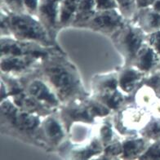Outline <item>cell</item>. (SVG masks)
<instances>
[{
  "instance_id": "cell-1",
  "label": "cell",
  "mask_w": 160,
  "mask_h": 160,
  "mask_svg": "<svg viewBox=\"0 0 160 160\" xmlns=\"http://www.w3.org/2000/svg\"><path fill=\"white\" fill-rule=\"evenodd\" d=\"M34 74L51 87L62 105L91 96L84 87L78 68L65 52L44 57Z\"/></svg>"
},
{
  "instance_id": "cell-2",
  "label": "cell",
  "mask_w": 160,
  "mask_h": 160,
  "mask_svg": "<svg viewBox=\"0 0 160 160\" xmlns=\"http://www.w3.org/2000/svg\"><path fill=\"white\" fill-rule=\"evenodd\" d=\"M43 117L21 110L11 98L0 101V131L37 146V132Z\"/></svg>"
},
{
  "instance_id": "cell-3",
  "label": "cell",
  "mask_w": 160,
  "mask_h": 160,
  "mask_svg": "<svg viewBox=\"0 0 160 160\" xmlns=\"http://www.w3.org/2000/svg\"><path fill=\"white\" fill-rule=\"evenodd\" d=\"M58 113L67 131L74 122L97 125L103 118L113 115L109 108L92 95L62 105Z\"/></svg>"
},
{
  "instance_id": "cell-4",
  "label": "cell",
  "mask_w": 160,
  "mask_h": 160,
  "mask_svg": "<svg viewBox=\"0 0 160 160\" xmlns=\"http://www.w3.org/2000/svg\"><path fill=\"white\" fill-rule=\"evenodd\" d=\"M7 12L12 37L19 40L37 42L49 48H61L57 42L52 38L37 17L26 12L14 13L8 11Z\"/></svg>"
},
{
  "instance_id": "cell-5",
  "label": "cell",
  "mask_w": 160,
  "mask_h": 160,
  "mask_svg": "<svg viewBox=\"0 0 160 160\" xmlns=\"http://www.w3.org/2000/svg\"><path fill=\"white\" fill-rule=\"evenodd\" d=\"M147 34L132 21H128L110 37L114 48L124 60L125 65H132L137 52L146 42Z\"/></svg>"
},
{
  "instance_id": "cell-6",
  "label": "cell",
  "mask_w": 160,
  "mask_h": 160,
  "mask_svg": "<svg viewBox=\"0 0 160 160\" xmlns=\"http://www.w3.org/2000/svg\"><path fill=\"white\" fill-rule=\"evenodd\" d=\"M37 147L51 153H57L60 148L69 139L58 110L42 118L37 132Z\"/></svg>"
},
{
  "instance_id": "cell-7",
  "label": "cell",
  "mask_w": 160,
  "mask_h": 160,
  "mask_svg": "<svg viewBox=\"0 0 160 160\" xmlns=\"http://www.w3.org/2000/svg\"><path fill=\"white\" fill-rule=\"evenodd\" d=\"M152 116L145 108L130 102L113 114L115 130L122 137L140 135V132Z\"/></svg>"
},
{
  "instance_id": "cell-8",
  "label": "cell",
  "mask_w": 160,
  "mask_h": 160,
  "mask_svg": "<svg viewBox=\"0 0 160 160\" xmlns=\"http://www.w3.org/2000/svg\"><path fill=\"white\" fill-rule=\"evenodd\" d=\"M1 56H25L44 58L53 53L64 52L61 48H49L37 43L19 40L13 37H0Z\"/></svg>"
},
{
  "instance_id": "cell-9",
  "label": "cell",
  "mask_w": 160,
  "mask_h": 160,
  "mask_svg": "<svg viewBox=\"0 0 160 160\" xmlns=\"http://www.w3.org/2000/svg\"><path fill=\"white\" fill-rule=\"evenodd\" d=\"M128 21L118 8L97 11L84 29H88L110 38Z\"/></svg>"
},
{
  "instance_id": "cell-10",
  "label": "cell",
  "mask_w": 160,
  "mask_h": 160,
  "mask_svg": "<svg viewBox=\"0 0 160 160\" xmlns=\"http://www.w3.org/2000/svg\"><path fill=\"white\" fill-rule=\"evenodd\" d=\"M25 92L48 107L59 110L62 105L54 91L44 80L34 73L20 78Z\"/></svg>"
},
{
  "instance_id": "cell-11",
  "label": "cell",
  "mask_w": 160,
  "mask_h": 160,
  "mask_svg": "<svg viewBox=\"0 0 160 160\" xmlns=\"http://www.w3.org/2000/svg\"><path fill=\"white\" fill-rule=\"evenodd\" d=\"M103 150L104 145L96 132V134L92 137V139L79 145H74L68 139V141L60 148L57 154L60 156H63L65 158L85 160L98 158L103 153Z\"/></svg>"
},
{
  "instance_id": "cell-12",
  "label": "cell",
  "mask_w": 160,
  "mask_h": 160,
  "mask_svg": "<svg viewBox=\"0 0 160 160\" xmlns=\"http://www.w3.org/2000/svg\"><path fill=\"white\" fill-rule=\"evenodd\" d=\"M43 58L25 56L0 57V71L17 78L34 73Z\"/></svg>"
},
{
  "instance_id": "cell-13",
  "label": "cell",
  "mask_w": 160,
  "mask_h": 160,
  "mask_svg": "<svg viewBox=\"0 0 160 160\" xmlns=\"http://www.w3.org/2000/svg\"><path fill=\"white\" fill-rule=\"evenodd\" d=\"M60 2L59 0H40L36 16L56 42L57 34L59 33Z\"/></svg>"
},
{
  "instance_id": "cell-14",
  "label": "cell",
  "mask_w": 160,
  "mask_h": 160,
  "mask_svg": "<svg viewBox=\"0 0 160 160\" xmlns=\"http://www.w3.org/2000/svg\"><path fill=\"white\" fill-rule=\"evenodd\" d=\"M147 74L141 71L133 65H123L118 67V88L122 92L130 97H132L143 81Z\"/></svg>"
},
{
  "instance_id": "cell-15",
  "label": "cell",
  "mask_w": 160,
  "mask_h": 160,
  "mask_svg": "<svg viewBox=\"0 0 160 160\" xmlns=\"http://www.w3.org/2000/svg\"><path fill=\"white\" fill-rule=\"evenodd\" d=\"M132 65L145 74H151L160 70V57L154 48L146 41L137 52Z\"/></svg>"
},
{
  "instance_id": "cell-16",
  "label": "cell",
  "mask_w": 160,
  "mask_h": 160,
  "mask_svg": "<svg viewBox=\"0 0 160 160\" xmlns=\"http://www.w3.org/2000/svg\"><path fill=\"white\" fill-rule=\"evenodd\" d=\"M10 98L21 110L31 113V114H37L41 117H45L58 110L52 109L45 105L44 104L41 103L40 101L36 100L34 97L26 92L25 90L22 91L21 92Z\"/></svg>"
},
{
  "instance_id": "cell-17",
  "label": "cell",
  "mask_w": 160,
  "mask_h": 160,
  "mask_svg": "<svg viewBox=\"0 0 160 160\" xmlns=\"http://www.w3.org/2000/svg\"><path fill=\"white\" fill-rule=\"evenodd\" d=\"M122 154L121 159H139L144 152L146 150L151 141L145 139L141 135L133 137H122Z\"/></svg>"
},
{
  "instance_id": "cell-18",
  "label": "cell",
  "mask_w": 160,
  "mask_h": 160,
  "mask_svg": "<svg viewBox=\"0 0 160 160\" xmlns=\"http://www.w3.org/2000/svg\"><path fill=\"white\" fill-rule=\"evenodd\" d=\"M132 21L147 34L160 30V16L152 6L138 9Z\"/></svg>"
},
{
  "instance_id": "cell-19",
  "label": "cell",
  "mask_w": 160,
  "mask_h": 160,
  "mask_svg": "<svg viewBox=\"0 0 160 160\" xmlns=\"http://www.w3.org/2000/svg\"><path fill=\"white\" fill-rule=\"evenodd\" d=\"M91 95L109 108L113 114L119 111L121 109L131 102L130 97L124 94L119 88L97 94L91 93Z\"/></svg>"
},
{
  "instance_id": "cell-20",
  "label": "cell",
  "mask_w": 160,
  "mask_h": 160,
  "mask_svg": "<svg viewBox=\"0 0 160 160\" xmlns=\"http://www.w3.org/2000/svg\"><path fill=\"white\" fill-rule=\"evenodd\" d=\"M92 94L105 92L108 91L115 90L118 88V68L112 71L93 76L92 82Z\"/></svg>"
},
{
  "instance_id": "cell-21",
  "label": "cell",
  "mask_w": 160,
  "mask_h": 160,
  "mask_svg": "<svg viewBox=\"0 0 160 160\" xmlns=\"http://www.w3.org/2000/svg\"><path fill=\"white\" fill-rule=\"evenodd\" d=\"M97 125L84 123V122H74L71 125L69 131V141L74 145L85 143L96 134L97 131L94 128Z\"/></svg>"
},
{
  "instance_id": "cell-22",
  "label": "cell",
  "mask_w": 160,
  "mask_h": 160,
  "mask_svg": "<svg viewBox=\"0 0 160 160\" xmlns=\"http://www.w3.org/2000/svg\"><path fill=\"white\" fill-rule=\"evenodd\" d=\"M97 12L95 0H79L72 27L85 28Z\"/></svg>"
},
{
  "instance_id": "cell-23",
  "label": "cell",
  "mask_w": 160,
  "mask_h": 160,
  "mask_svg": "<svg viewBox=\"0 0 160 160\" xmlns=\"http://www.w3.org/2000/svg\"><path fill=\"white\" fill-rule=\"evenodd\" d=\"M79 0H61L59 8V32L63 29L72 27Z\"/></svg>"
},
{
  "instance_id": "cell-24",
  "label": "cell",
  "mask_w": 160,
  "mask_h": 160,
  "mask_svg": "<svg viewBox=\"0 0 160 160\" xmlns=\"http://www.w3.org/2000/svg\"><path fill=\"white\" fill-rule=\"evenodd\" d=\"M158 97L151 87L142 83L132 97V102L149 110Z\"/></svg>"
},
{
  "instance_id": "cell-25",
  "label": "cell",
  "mask_w": 160,
  "mask_h": 160,
  "mask_svg": "<svg viewBox=\"0 0 160 160\" xmlns=\"http://www.w3.org/2000/svg\"><path fill=\"white\" fill-rule=\"evenodd\" d=\"M97 135L103 144L104 147L120 137L114 128L113 115L108 116L99 122L98 128L97 129Z\"/></svg>"
},
{
  "instance_id": "cell-26",
  "label": "cell",
  "mask_w": 160,
  "mask_h": 160,
  "mask_svg": "<svg viewBox=\"0 0 160 160\" xmlns=\"http://www.w3.org/2000/svg\"><path fill=\"white\" fill-rule=\"evenodd\" d=\"M122 154V137H118L111 143L105 145L103 153L98 157V159H121Z\"/></svg>"
},
{
  "instance_id": "cell-27",
  "label": "cell",
  "mask_w": 160,
  "mask_h": 160,
  "mask_svg": "<svg viewBox=\"0 0 160 160\" xmlns=\"http://www.w3.org/2000/svg\"><path fill=\"white\" fill-rule=\"evenodd\" d=\"M140 135L151 142L160 141V119L151 117L140 132Z\"/></svg>"
},
{
  "instance_id": "cell-28",
  "label": "cell",
  "mask_w": 160,
  "mask_h": 160,
  "mask_svg": "<svg viewBox=\"0 0 160 160\" xmlns=\"http://www.w3.org/2000/svg\"><path fill=\"white\" fill-rule=\"evenodd\" d=\"M118 9L128 21H132L138 11L137 0H115Z\"/></svg>"
},
{
  "instance_id": "cell-29",
  "label": "cell",
  "mask_w": 160,
  "mask_h": 160,
  "mask_svg": "<svg viewBox=\"0 0 160 160\" xmlns=\"http://www.w3.org/2000/svg\"><path fill=\"white\" fill-rule=\"evenodd\" d=\"M1 8L10 12H26L23 0H1Z\"/></svg>"
},
{
  "instance_id": "cell-30",
  "label": "cell",
  "mask_w": 160,
  "mask_h": 160,
  "mask_svg": "<svg viewBox=\"0 0 160 160\" xmlns=\"http://www.w3.org/2000/svg\"><path fill=\"white\" fill-rule=\"evenodd\" d=\"M160 160V141L151 142L139 160Z\"/></svg>"
},
{
  "instance_id": "cell-31",
  "label": "cell",
  "mask_w": 160,
  "mask_h": 160,
  "mask_svg": "<svg viewBox=\"0 0 160 160\" xmlns=\"http://www.w3.org/2000/svg\"><path fill=\"white\" fill-rule=\"evenodd\" d=\"M143 83L151 87L160 97V70L147 74L144 79Z\"/></svg>"
},
{
  "instance_id": "cell-32",
  "label": "cell",
  "mask_w": 160,
  "mask_h": 160,
  "mask_svg": "<svg viewBox=\"0 0 160 160\" xmlns=\"http://www.w3.org/2000/svg\"><path fill=\"white\" fill-rule=\"evenodd\" d=\"M1 25H0V37H12L9 30L8 16L7 11L1 8Z\"/></svg>"
},
{
  "instance_id": "cell-33",
  "label": "cell",
  "mask_w": 160,
  "mask_h": 160,
  "mask_svg": "<svg viewBox=\"0 0 160 160\" xmlns=\"http://www.w3.org/2000/svg\"><path fill=\"white\" fill-rule=\"evenodd\" d=\"M146 41L154 48L160 57V30L147 34Z\"/></svg>"
},
{
  "instance_id": "cell-34",
  "label": "cell",
  "mask_w": 160,
  "mask_h": 160,
  "mask_svg": "<svg viewBox=\"0 0 160 160\" xmlns=\"http://www.w3.org/2000/svg\"><path fill=\"white\" fill-rule=\"evenodd\" d=\"M95 3L97 11L118 8L115 0H95Z\"/></svg>"
},
{
  "instance_id": "cell-35",
  "label": "cell",
  "mask_w": 160,
  "mask_h": 160,
  "mask_svg": "<svg viewBox=\"0 0 160 160\" xmlns=\"http://www.w3.org/2000/svg\"><path fill=\"white\" fill-rule=\"evenodd\" d=\"M39 1L40 0H23L26 12L36 17L38 5H39Z\"/></svg>"
},
{
  "instance_id": "cell-36",
  "label": "cell",
  "mask_w": 160,
  "mask_h": 160,
  "mask_svg": "<svg viewBox=\"0 0 160 160\" xmlns=\"http://www.w3.org/2000/svg\"><path fill=\"white\" fill-rule=\"evenodd\" d=\"M149 111L152 117L160 119V97H158L154 103L150 106Z\"/></svg>"
},
{
  "instance_id": "cell-37",
  "label": "cell",
  "mask_w": 160,
  "mask_h": 160,
  "mask_svg": "<svg viewBox=\"0 0 160 160\" xmlns=\"http://www.w3.org/2000/svg\"><path fill=\"white\" fill-rule=\"evenodd\" d=\"M138 8H146V7L151 6L156 0H137Z\"/></svg>"
},
{
  "instance_id": "cell-38",
  "label": "cell",
  "mask_w": 160,
  "mask_h": 160,
  "mask_svg": "<svg viewBox=\"0 0 160 160\" xmlns=\"http://www.w3.org/2000/svg\"><path fill=\"white\" fill-rule=\"evenodd\" d=\"M1 82V101L4 100L6 98H8V89L6 88V85L2 80H0Z\"/></svg>"
},
{
  "instance_id": "cell-39",
  "label": "cell",
  "mask_w": 160,
  "mask_h": 160,
  "mask_svg": "<svg viewBox=\"0 0 160 160\" xmlns=\"http://www.w3.org/2000/svg\"><path fill=\"white\" fill-rule=\"evenodd\" d=\"M151 6L158 12V13L160 16V0H156L155 2H154Z\"/></svg>"
},
{
  "instance_id": "cell-40",
  "label": "cell",
  "mask_w": 160,
  "mask_h": 160,
  "mask_svg": "<svg viewBox=\"0 0 160 160\" xmlns=\"http://www.w3.org/2000/svg\"><path fill=\"white\" fill-rule=\"evenodd\" d=\"M59 1H61V0H59Z\"/></svg>"
}]
</instances>
